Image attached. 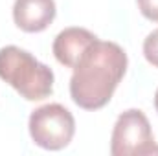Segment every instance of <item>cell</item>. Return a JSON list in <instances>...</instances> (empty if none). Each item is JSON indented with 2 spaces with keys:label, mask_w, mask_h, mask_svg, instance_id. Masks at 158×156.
Instances as JSON below:
<instances>
[{
  "label": "cell",
  "mask_w": 158,
  "mask_h": 156,
  "mask_svg": "<svg viewBox=\"0 0 158 156\" xmlns=\"http://www.w3.org/2000/svg\"><path fill=\"white\" fill-rule=\"evenodd\" d=\"M72 70V101L85 110H98L110 101L125 76L127 53L116 42L96 39L83 51Z\"/></svg>",
  "instance_id": "6da1fadb"
},
{
  "label": "cell",
  "mask_w": 158,
  "mask_h": 156,
  "mask_svg": "<svg viewBox=\"0 0 158 156\" xmlns=\"http://www.w3.org/2000/svg\"><path fill=\"white\" fill-rule=\"evenodd\" d=\"M0 79L28 101H40L53 92L52 68L19 46L0 48Z\"/></svg>",
  "instance_id": "7a4b0ae2"
},
{
  "label": "cell",
  "mask_w": 158,
  "mask_h": 156,
  "mask_svg": "<svg viewBox=\"0 0 158 156\" xmlns=\"http://www.w3.org/2000/svg\"><path fill=\"white\" fill-rule=\"evenodd\" d=\"M28 129L35 145L46 151H61L70 145L76 134V119L66 107L50 103L31 112Z\"/></svg>",
  "instance_id": "3957f363"
},
{
  "label": "cell",
  "mask_w": 158,
  "mask_h": 156,
  "mask_svg": "<svg viewBox=\"0 0 158 156\" xmlns=\"http://www.w3.org/2000/svg\"><path fill=\"white\" fill-rule=\"evenodd\" d=\"M158 153L151 123L140 109L121 112L114 123L110 136L112 156H143Z\"/></svg>",
  "instance_id": "277c9868"
},
{
  "label": "cell",
  "mask_w": 158,
  "mask_h": 156,
  "mask_svg": "<svg viewBox=\"0 0 158 156\" xmlns=\"http://www.w3.org/2000/svg\"><path fill=\"white\" fill-rule=\"evenodd\" d=\"M57 7L53 0H15L13 20L26 33L44 31L55 18Z\"/></svg>",
  "instance_id": "5b68a950"
},
{
  "label": "cell",
  "mask_w": 158,
  "mask_h": 156,
  "mask_svg": "<svg viewBox=\"0 0 158 156\" xmlns=\"http://www.w3.org/2000/svg\"><path fill=\"white\" fill-rule=\"evenodd\" d=\"M96 39L98 37L85 28H66L53 40V55L61 64L74 68L83 51Z\"/></svg>",
  "instance_id": "8992f818"
},
{
  "label": "cell",
  "mask_w": 158,
  "mask_h": 156,
  "mask_svg": "<svg viewBox=\"0 0 158 156\" xmlns=\"http://www.w3.org/2000/svg\"><path fill=\"white\" fill-rule=\"evenodd\" d=\"M143 55L149 64L158 68V30L151 31L143 40Z\"/></svg>",
  "instance_id": "52a82bcc"
},
{
  "label": "cell",
  "mask_w": 158,
  "mask_h": 156,
  "mask_svg": "<svg viewBox=\"0 0 158 156\" xmlns=\"http://www.w3.org/2000/svg\"><path fill=\"white\" fill-rule=\"evenodd\" d=\"M136 2H138L140 13L147 20L158 22V0H136Z\"/></svg>",
  "instance_id": "ba28073f"
},
{
  "label": "cell",
  "mask_w": 158,
  "mask_h": 156,
  "mask_svg": "<svg viewBox=\"0 0 158 156\" xmlns=\"http://www.w3.org/2000/svg\"><path fill=\"white\" fill-rule=\"evenodd\" d=\"M155 109H156V112H158V88H156V94H155Z\"/></svg>",
  "instance_id": "9c48e42d"
}]
</instances>
